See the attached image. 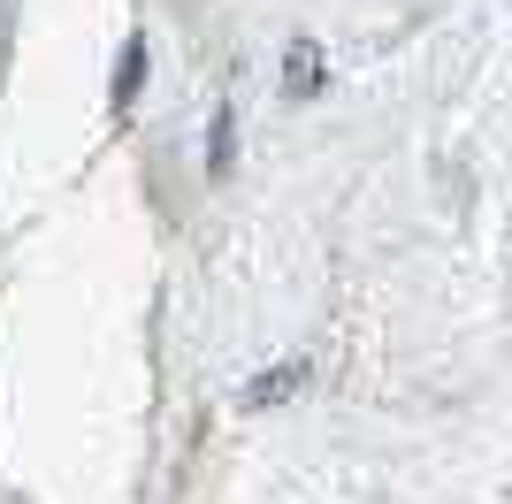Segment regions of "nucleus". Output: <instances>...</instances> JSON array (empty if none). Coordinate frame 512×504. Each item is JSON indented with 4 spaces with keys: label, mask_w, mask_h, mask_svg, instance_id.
<instances>
[{
    "label": "nucleus",
    "mask_w": 512,
    "mask_h": 504,
    "mask_svg": "<svg viewBox=\"0 0 512 504\" xmlns=\"http://www.w3.org/2000/svg\"><path fill=\"white\" fill-rule=\"evenodd\" d=\"M138 62H146V46H130V54H123V69H115V100L138 92Z\"/></svg>",
    "instance_id": "obj_1"
},
{
    "label": "nucleus",
    "mask_w": 512,
    "mask_h": 504,
    "mask_svg": "<svg viewBox=\"0 0 512 504\" xmlns=\"http://www.w3.org/2000/svg\"><path fill=\"white\" fill-rule=\"evenodd\" d=\"M291 382H299V367H283V375H268V382H253V405H268V398H283V390H291Z\"/></svg>",
    "instance_id": "obj_2"
}]
</instances>
